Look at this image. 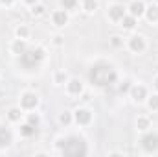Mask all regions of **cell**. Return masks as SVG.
<instances>
[{"label":"cell","mask_w":158,"mask_h":157,"mask_svg":"<svg viewBox=\"0 0 158 157\" xmlns=\"http://www.w3.org/2000/svg\"><path fill=\"white\" fill-rule=\"evenodd\" d=\"M88 78H90V81L94 85H98V87H107V85H112L116 81V70L110 65L99 63V65H94L90 69Z\"/></svg>","instance_id":"1"},{"label":"cell","mask_w":158,"mask_h":157,"mask_svg":"<svg viewBox=\"0 0 158 157\" xmlns=\"http://www.w3.org/2000/svg\"><path fill=\"white\" fill-rule=\"evenodd\" d=\"M63 154L68 157H79V155H86V144L83 139L79 137H70L66 139L64 146H63Z\"/></svg>","instance_id":"2"},{"label":"cell","mask_w":158,"mask_h":157,"mask_svg":"<svg viewBox=\"0 0 158 157\" xmlns=\"http://www.w3.org/2000/svg\"><path fill=\"white\" fill-rule=\"evenodd\" d=\"M42 57H44L42 48H28L20 54V65L24 69H33L42 61Z\"/></svg>","instance_id":"3"},{"label":"cell","mask_w":158,"mask_h":157,"mask_svg":"<svg viewBox=\"0 0 158 157\" xmlns=\"http://www.w3.org/2000/svg\"><path fill=\"white\" fill-rule=\"evenodd\" d=\"M142 146H143L147 152H155V150H158V135H155V133L145 135V137L142 139Z\"/></svg>","instance_id":"4"},{"label":"cell","mask_w":158,"mask_h":157,"mask_svg":"<svg viewBox=\"0 0 158 157\" xmlns=\"http://www.w3.org/2000/svg\"><path fill=\"white\" fill-rule=\"evenodd\" d=\"M22 107H26V109H31V107H35L37 104H39V98L33 94V92H26L24 96H22Z\"/></svg>","instance_id":"5"},{"label":"cell","mask_w":158,"mask_h":157,"mask_svg":"<svg viewBox=\"0 0 158 157\" xmlns=\"http://www.w3.org/2000/svg\"><path fill=\"white\" fill-rule=\"evenodd\" d=\"M109 13H110V19L112 20H121L125 17V7L123 6H112L109 9Z\"/></svg>","instance_id":"6"},{"label":"cell","mask_w":158,"mask_h":157,"mask_svg":"<svg viewBox=\"0 0 158 157\" xmlns=\"http://www.w3.org/2000/svg\"><path fill=\"white\" fill-rule=\"evenodd\" d=\"M76 120H77V124H88V122H90V111H86V109H77V111H76Z\"/></svg>","instance_id":"7"},{"label":"cell","mask_w":158,"mask_h":157,"mask_svg":"<svg viewBox=\"0 0 158 157\" xmlns=\"http://www.w3.org/2000/svg\"><path fill=\"white\" fill-rule=\"evenodd\" d=\"M143 11H145V6H143V2L136 0V2H132V4H131V13H132V17H140Z\"/></svg>","instance_id":"8"},{"label":"cell","mask_w":158,"mask_h":157,"mask_svg":"<svg viewBox=\"0 0 158 157\" xmlns=\"http://www.w3.org/2000/svg\"><path fill=\"white\" fill-rule=\"evenodd\" d=\"M143 48H145V43H143L142 37H132L131 39V50L132 52H142Z\"/></svg>","instance_id":"9"},{"label":"cell","mask_w":158,"mask_h":157,"mask_svg":"<svg viewBox=\"0 0 158 157\" xmlns=\"http://www.w3.org/2000/svg\"><path fill=\"white\" fill-rule=\"evenodd\" d=\"M132 98L136 100V102H142L143 98H145V94H147V91H145V87H132Z\"/></svg>","instance_id":"10"},{"label":"cell","mask_w":158,"mask_h":157,"mask_svg":"<svg viewBox=\"0 0 158 157\" xmlns=\"http://www.w3.org/2000/svg\"><path fill=\"white\" fill-rule=\"evenodd\" d=\"M9 142H11V133L0 126V146H7Z\"/></svg>","instance_id":"11"},{"label":"cell","mask_w":158,"mask_h":157,"mask_svg":"<svg viewBox=\"0 0 158 157\" xmlns=\"http://www.w3.org/2000/svg\"><path fill=\"white\" fill-rule=\"evenodd\" d=\"M66 19H68V17H66L64 11H55V13H53V22H55L57 26H64V24H66Z\"/></svg>","instance_id":"12"},{"label":"cell","mask_w":158,"mask_h":157,"mask_svg":"<svg viewBox=\"0 0 158 157\" xmlns=\"http://www.w3.org/2000/svg\"><path fill=\"white\" fill-rule=\"evenodd\" d=\"M68 91H70L72 94H79V92L83 91V85H81V81H79V79H72V81L68 83Z\"/></svg>","instance_id":"13"},{"label":"cell","mask_w":158,"mask_h":157,"mask_svg":"<svg viewBox=\"0 0 158 157\" xmlns=\"http://www.w3.org/2000/svg\"><path fill=\"white\" fill-rule=\"evenodd\" d=\"M35 131H37V128L31 126V124H26V126L20 128V133H22L24 137H31V135H35Z\"/></svg>","instance_id":"14"},{"label":"cell","mask_w":158,"mask_h":157,"mask_svg":"<svg viewBox=\"0 0 158 157\" xmlns=\"http://www.w3.org/2000/svg\"><path fill=\"white\" fill-rule=\"evenodd\" d=\"M147 19L153 22V20H158V6H151L147 9Z\"/></svg>","instance_id":"15"},{"label":"cell","mask_w":158,"mask_h":157,"mask_svg":"<svg viewBox=\"0 0 158 157\" xmlns=\"http://www.w3.org/2000/svg\"><path fill=\"white\" fill-rule=\"evenodd\" d=\"M96 7H98V2L96 0H85V11L92 13V11H96Z\"/></svg>","instance_id":"16"},{"label":"cell","mask_w":158,"mask_h":157,"mask_svg":"<svg viewBox=\"0 0 158 157\" xmlns=\"http://www.w3.org/2000/svg\"><path fill=\"white\" fill-rule=\"evenodd\" d=\"M121 20H123V26H125L127 30H131V28H134V24H136V20H134V17H123Z\"/></svg>","instance_id":"17"},{"label":"cell","mask_w":158,"mask_h":157,"mask_svg":"<svg viewBox=\"0 0 158 157\" xmlns=\"http://www.w3.org/2000/svg\"><path fill=\"white\" fill-rule=\"evenodd\" d=\"M24 50H26V44H24L22 41H17V43L13 44V52H15V54H22Z\"/></svg>","instance_id":"18"},{"label":"cell","mask_w":158,"mask_h":157,"mask_svg":"<svg viewBox=\"0 0 158 157\" xmlns=\"http://www.w3.org/2000/svg\"><path fill=\"white\" fill-rule=\"evenodd\" d=\"M61 4L64 6V9H74L76 4H77V0H61Z\"/></svg>","instance_id":"19"},{"label":"cell","mask_w":158,"mask_h":157,"mask_svg":"<svg viewBox=\"0 0 158 157\" xmlns=\"http://www.w3.org/2000/svg\"><path fill=\"white\" fill-rule=\"evenodd\" d=\"M147 126H149V120L147 118H138V128L140 129H145Z\"/></svg>","instance_id":"20"},{"label":"cell","mask_w":158,"mask_h":157,"mask_svg":"<svg viewBox=\"0 0 158 157\" xmlns=\"http://www.w3.org/2000/svg\"><path fill=\"white\" fill-rule=\"evenodd\" d=\"M9 118H11V120H19V118H20V111H19V109H11V111H9Z\"/></svg>","instance_id":"21"},{"label":"cell","mask_w":158,"mask_h":157,"mask_svg":"<svg viewBox=\"0 0 158 157\" xmlns=\"http://www.w3.org/2000/svg\"><path fill=\"white\" fill-rule=\"evenodd\" d=\"M149 107H151V109H158V96H153V98L149 100Z\"/></svg>","instance_id":"22"},{"label":"cell","mask_w":158,"mask_h":157,"mask_svg":"<svg viewBox=\"0 0 158 157\" xmlns=\"http://www.w3.org/2000/svg\"><path fill=\"white\" fill-rule=\"evenodd\" d=\"M31 13H33V15H42V13H44V7H42V6H35V7L31 9Z\"/></svg>","instance_id":"23"},{"label":"cell","mask_w":158,"mask_h":157,"mask_svg":"<svg viewBox=\"0 0 158 157\" xmlns=\"http://www.w3.org/2000/svg\"><path fill=\"white\" fill-rule=\"evenodd\" d=\"M17 34H19V37H26V35H28V28H24V26H22V28H19V30H17Z\"/></svg>","instance_id":"24"},{"label":"cell","mask_w":158,"mask_h":157,"mask_svg":"<svg viewBox=\"0 0 158 157\" xmlns=\"http://www.w3.org/2000/svg\"><path fill=\"white\" fill-rule=\"evenodd\" d=\"M110 43H112V46H121V37H118V35H114Z\"/></svg>","instance_id":"25"},{"label":"cell","mask_w":158,"mask_h":157,"mask_svg":"<svg viewBox=\"0 0 158 157\" xmlns=\"http://www.w3.org/2000/svg\"><path fill=\"white\" fill-rule=\"evenodd\" d=\"M30 124H31V126H35V128H37V124H39V118L35 117V115H30Z\"/></svg>","instance_id":"26"},{"label":"cell","mask_w":158,"mask_h":157,"mask_svg":"<svg viewBox=\"0 0 158 157\" xmlns=\"http://www.w3.org/2000/svg\"><path fill=\"white\" fill-rule=\"evenodd\" d=\"M61 122H63V124H68V122H70V115H68V113H63V115H61Z\"/></svg>","instance_id":"27"},{"label":"cell","mask_w":158,"mask_h":157,"mask_svg":"<svg viewBox=\"0 0 158 157\" xmlns=\"http://www.w3.org/2000/svg\"><path fill=\"white\" fill-rule=\"evenodd\" d=\"M26 2H28V4H35L37 0H26Z\"/></svg>","instance_id":"28"},{"label":"cell","mask_w":158,"mask_h":157,"mask_svg":"<svg viewBox=\"0 0 158 157\" xmlns=\"http://www.w3.org/2000/svg\"><path fill=\"white\" fill-rule=\"evenodd\" d=\"M2 2H6V4H9V2H13V0H2Z\"/></svg>","instance_id":"29"},{"label":"cell","mask_w":158,"mask_h":157,"mask_svg":"<svg viewBox=\"0 0 158 157\" xmlns=\"http://www.w3.org/2000/svg\"><path fill=\"white\" fill-rule=\"evenodd\" d=\"M155 85H156V89H158V78H156V79H155Z\"/></svg>","instance_id":"30"}]
</instances>
